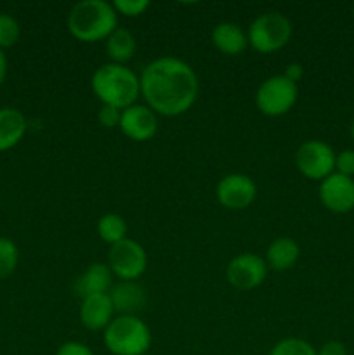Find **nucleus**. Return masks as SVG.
Wrapping results in <instances>:
<instances>
[{
  "instance_id": "a878e982",
  "label": "nucleus",
  "mask_w": 354,
  "mask_h": 355,
  "mask_svg": "<svg viewBox=\"0 0 354 355\" xmlns=\"http://www.w3.org/2000/svg\"><path fill=\"white\" fill-rule=\"evenodd\" d=\"M121 111L113 106H101L99 113H97V120H99L101 127L104 128H115L120 125Z\"/></svg>"
},
{
  "instance_id": "0eeeda50",
  "label": "nucleus",
  "mask_w": 354,
  "mask_h": 355,
  "mask_svg": "<svg viewBox=\"0 0 354 355\" xmlns=\"http://www.w3.org/2000/svg\"><path fill=\"white\" fill-rule=\"evenodd\" d=\"M335 151L332 146L323 141H305L298 146L295 153V165L297 170L309 180L326 179L335 172Z\"/></svg>"
},
{
  "instance_id": "c756f323",
  "label": "nucleus",
  "mask_w": 354,
  "mask_h": 355,
  "mask_svg": "<svg viewBox=\"0 0 354 355\" xmlns=\"http://www.w3.org/2000/svg\"><path fill=\"white\" fill-rule=\"evenodd\" d=\"M7 75V58L3 54V51H0V87H2L3 80H6Z\"/></svg>"
},
{
  "instance_id": "f8f14e48",
  "label": "nucleus",
  "mask_w": 354,
  "mask_h": 355,
  "mask_svg": "<svg viewBox=\"0 0 354 355\" xmlns=\"http://www.w3.org/2000/svg\"><path fill=\"white\" fill-rule=\"evenodd\" d=\"M118 128L125 137L135 142H146L153 139L158 132V118L153 110L144 104H134L121 111Z\"/></svg>"
},
{
  "instance_id": "7ed1b4c3",
  "label": "nucleus",
  "mask_w": 354,
  "mask_h": 355,
  "mask_svg": "<svg viewBox=\"0 0 354 355\" xmlns=\"http://www.w3.org/2000/svg\"><path fill=\"white\" fill-rule=\"evenodd\" d=\"M68 30L73 38L85 44L106 40L118 28V14L113 3L104 0H82L68 14Z\"/></svg>"
},
{
  "instance_id": "5701e85b",
  "label": "nucleus",
  "mask_w": 354,
  "mask_h": 355,
  "mask_svg": "<svg viewBox=\"0 0 354 355\" xmlns=\"http://www.w3.org/2000/svg\"><path fill=\"white\" fill-rule=\"evenodd\" d=\"M21 37V26L10 14L0 12V51L17 44Z\"/></svg>"
},
{
  "instance_id": "b1692460",
  "label": "nucleus",
  "mask_w": 354,
  "mask_h": 355,
  "mask_svg": "<svg viewBox=\"0 0 354 355\" xmlns=\"http://www.w3.org/2000/svg\"><path fill=\"white\" fill-rule=\"evenodd\" d=\"M117 14L125 17H137L149 9V0H117L113 2Z\"/></svg>"
},
{
  "instance_id": "412c9836",
  "label": "nucleus",
  "mask_w": 354,
  "mask_h": 355,
  "mask_svg": "<svg viewBox=\"0 0 354 355\" xmlns=\"http://www.w3.org/2000/svg\"><path fill=\"white\" fill-rule=\"evenodd\" d=\"M17 262H19V250H17L16 243L0 236V281L12 276Z\"/></svg>"
},
{
  "instance_id": "aec40b11",
  "label": "nucleus",
  "mask_w": 354,
  "mask_h": 355,
  "mask_svg": "<svg viewBox=\"0 0 354 355\" xmlns=\"http://www.w3.org/2000/svg\"><path fill=\"white\" fill-rule=\"evenodd\" d=\"M97 234L108 245H117L127 238V222L118 214H106L97 220Z\"/></svg>"
},
{
  "instance_id": "423d86ee",
  "label": "nucleus",
  "mask_w": 354,
  "mask_h": 355,
  "mask_svg": "<svg viewBox=\"0 0 354 355\" xmlns=\"http://www.w3.org/2000/svg\"><path fill=\"white\" fill-rule=\"evenodd\" d=\"M297 97V83L290 82L285 75H274L264 80L257 89L255 106L266 116L278 118L287 114L295 106Z\"/></svg>"
},
{
  "instance_id": "bb28decb",
  "label": "nucleus",
  "mask_w": 354,
  "mask_h": 355,
  "mask_svg": "<svg viewBox=\"0 0 354 355\" xmlns=\"http://www.w3.org/2000/svg\"><path fill=\"white\" fill-rule=\"evenodd\" d=\"M56 355H94V352L80 342H66L59 347Z\"/></svg>"
},
{
  "instance_id": "473e14b6",
  "label": "nucleus",
  "mask_w": 354,
  "mask_h": 355,
  "mask_svg": "<svg viewBox=\"0 0 354 355\" xmlns=\"http://www.w3.org/2000/svg\"><path fill=\"white\" fill-rule=\"evenodd\" d=\"M146 355H148V354H146Z\"/></svg>"
},
{
  "instance_id": "c85d7f7f",
  "label": "nucleus",
  "mask_w": 354,
  "mask_h": 355,
  "mask_svg": "<svg viewBox=\"0 0 354 355\" xmlns=\"http://www.w3.org/2000/svg\"><path fill=\"white\" fill-rule=\"evenodd\" d=\"M283 75L287 76L290 82L298 83V82H301L302 76H304V68H302V64H298V62H290V64L285 68Z\"/></svg>"
},
{
  "instance_id": "39448f33",
  "label": "nucleus",
  "mask_w": 354,
  "mask_h": 355,
  "mask_svg": "<svg viewBox=\"0 0 354 355\" xmlns=\"http://www.w3.org/2000/svg\"><path fill=\"white\" fill-rule=\"evenodd\" d=\"M294 28L292 21L285 14L269 10L257 16L248 26V45H252L260 54L281 51L290 42Z\"/></svg>"
},
{
  "instance_id": "cd10ccee",
  "label": "nucleus",
  "mask_w": 354,
  "mask_h": 355,
  "mask_svg": "<svg viewBox=\"0 0 354 355\" xmlns=\"http://www.w3.org/2000/svg\"><path fill=\"white\" fill-rule=\"evenodd\" d=\"M318 355H347V349L342 342L330 340L318 350Z\"/></svg>"
},
{
  "instance_id": "393cba45",
  "label": "nucleus",
  "mask_w": 354,
  "mask_h": 355,
  "mask_svg": "<svg viewBox=\"0 0 354 355\" xmlns=\"http://www.w3.org/2000/svg\"><path fill=\"white\" fill-rule=\"evenodd\" d=\"M335 172L354 177V149H344L335 158Z\"/></svg>"
},
{
  "instance_id": "2f4dec72",
  "label": "nucleus",
  "mask_w": 354,
  "mask_h": 355,
  "mask_svg": "<svg viewBox=\"0 0 354 355\" xmlns=\"http://www.w3.org/2000/svg\"><path fill=\"white\" fill-rule=\"evenodd\" d=\"M353 16H354V6H353Z\"/></svg>"
},
{
  "instance_id": "dca6fc26",
  "label": "nucleus",
  "mask_w": 354,
  "mask_h": 355,
  "mask_svg": "<svg viewBox=\"0 0 354 355\" xmlns=\"http://www.w3.org/2000/svg\"><path fill=\"white\" fill-rule=\"evenodd\" d=\"M26 118L16 107H0V153L9 151L26 134Z\"/></svg>"
},
{
  "instance_id": "ddd939ff",
  "label": "nucleus",
  "mask_w": 354,
  "mask_h": 355,
  "mask_svg": "<svg viewBox=\"0 0 354 355\" xmlns=\"http://www.w3.org/2000/svg\"><path fill=\"white\" fill-rule=\"evenodd\" d=\"M115 309L110 293L92 295V297L82 298L80 305V321L90 331H104L111 321H113Z\"/></svg>"
},
{
  "instance_id": "4be33fe9",
  "label": "nucleus",
  "mask_w": 354,
  "mask_h": 355,
  "mask_svg": "<svg viewBox=\"0 0 354 355\" xmlns=\"http://www.w3.org/2000/svg\"><path fill=\"white\" fill-rule=\"evenodd\" d=\"M269 355H318L314 347L302 338H285L271 349Z\"/></svg>"
},
{
  "instance_id": "1a4fd4ad",
  "label": "nucleus",
  "mask_w": 354,
  "mask_h": 355,
  "mask_svg": "<svg viewBox=\"0 0 354 355\" xmlns=\"http://www.w3.org/2000/svg\"><path fill=\"white\" fill-rule=\"evenodd\" d=\"M267 276L266 260L255 253H242L226 267V279L235 290L250 291L264 283Z\"/></svg>"
},
{
  "instance_id": "2eb2a0df",
  "label": "nucleus",
  "mask_w": 354,
  "mask_h": 355,
  "mask_svg": "<svg viewBox=\"0 0 354 355\" xmlns=\"http://www.w3.org/2000/svg\"><path fill=\"white\" fill-rule=\"evenodd\" d=\"M111 279H113V274H111L108 263L96 262L87 267L82 276L76 279L75 291L82 298L99 293H110Z\"/></svg>"
},
{
  "instance_id": "f257e3e1",
  "label": "nucleus",
  "mask_w": 354,
  "mask_h": 355,
  "mask_svg": "<svg viewBox=\"0 0 354 355\" xmlns=\"http://www.w3.org/2000/svg\"><path fill=\"white\" fill-rule=\"evenodd\" d=\"M141 96L146 106L162 116H179L191 110L200 92L194 69L183 59L163 55L142 69Z\"/></svg>"
},
{
  "instance_id": "20e7f679",
  "label": "nucleus",
  "mask_w": 354,
  "mask_h": 355,
  "mask_svg": "<svg viewBox=\"0 0 354 355\" xmlns=\"http://www.w3.org/2000/svg\"><path fill=\"white\" fill-rule=\"evenodd\" d=\"M151 331L137 315H117L103 331L104 347L113 355H146Z\"/></svg>"
},
{
  "instance_id": "6e6552de",
  "label": "nucleus",
  "mask_w": 354,
  "mask_h": 355,
  "mask_svg": "<svg viewBox=\"0 0 354 355\" xmlns=\"http://www.w3.org/2000/svg\"><path fill=\"white\" fill-rule=\"evenodd\" d=\"M108 267L120 281H137L148 267V255L141 243L130 238L111 246L108 253Z\"/></svg>"
},
{
  "instance_id": "6ab92c4d",
  "label": "nucleus",
  "mask_w": 354,
  "mask_h": 355,
  "mask_svg": "<svg viewBox=\"0 0 354 355\" xmlns=\"http://www.w3.org/2000/svg\"><path fill=\"white\" fill-rule=\"evenodd\" d=\"M135 37L125 28H117L110 37L106 38V54L115 64H125L135 54Z\"/></svg>"
},
{
  "instance_id": "7c9ffc66",
  "label": "nucleus",
  "mask_w": 354,
  "mask_h": 355,
  "mask_svg": "<svg viewBox=\"0 0 354 355\" xmlns=\"http://www.w3.org/2000/svg\"><path fill=\"white\" fill-rule=\"evenodd\" d=\"M351 135H353V139H354V121H353V125H351Z\"/></svg>"
},
{
  "instance_id": "f03ea898",
  "label": "nucleus",
  "mask_w": 354,
  "mask_h": 355,
  "mask_svg": "<svg viewBox=\"0 0 354 355\" xmlns=\"http://www.w3.org/2000/svg\"><path fill=\"white\" fill-rule=\"evenodd\" d=\"M90 85L103 106H113L120 111L134 106L141 96V80L125 64L106 62L99 66L94 71Z\"/></svg>"
},
{
  "instance_id": "9d476101",
  "label": "nucleus",
  "mask_w": 354,
  "mask_h": 355,
  "mask_svg": "<svg viewBox=\"0 0 354 355\" xmlns=\"http://www.w3.org/2000/svg\"><path fill=\"white\" fill-rule=\"evenodd\" d=\"M215 194L222 207L239 211L248 208L255 201L257 186L245 173H229L219 180Z\"/></svg>"
},
{
  "instance_id": "f3484780",
  "label": "nucleus",
  "mask_w": 354,
  "mask_h": 355,
  "mask_svg": "<svg viewBox=\"0 0 354 355\" xmlns=\"http://www.w3.org/2000/svg\"><path fill=\"white\" fill-rule=\"evenodd\" d=\"M212 44L226 55H238L248 45V37L242 26L235 23H219L212 30Z\"/></svg>"
},
{
  "instance_id": "9b49d317",
  "label": "nucleus",
  "mask_w": 354,
  "mask_h": 355,
  "mask_svg": "<svg viewBox=\"0 0 354 355\" xmlns=\"http://www.w3.org/2000/svg\"><path fill=\"white\" fill-rule=\"evenodd\" d=\"M319 200L332 214H349L354 210V179L333 172L319 182Z\"/></svg>"
},
{
  "instance_id": "a211bd4d",
  "label": "nucleus",
  "mask_w": 354,
  "mask_h": 355,
  "mask_svg": "<svg viewBox=\"0 0 354 355\" xmlns=\"http://www.w3.org/2000/svg\"><path fill=\"white\" fill-rule=\"evenodd\" d=\"M298 257H301V248H298L297 241L292 238H278L267 246L266 253V263L273 270L283 272V270L292 269L297 263Z\"/></svg>"
},
{
  "instance_id": "4468645a",
  "label": "nucleus",
  "mask_w": 354,
  "mask_h": 355,
  "mask_svg": "<svg viewBox=\"0 0 354 355\" xmlns=\"http://www.w3.org/2000/svg\"><path fill=\"white\" fill-rule=\"evenodd\" d=\"M110 298L118 315H135L146 305V293L137 281H120L110 290Z\"/></svg>"
}]
</instances>
